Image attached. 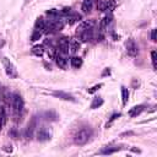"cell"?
Here are the masks:
<instances>
[{
	"label": "cell",
	"mask_w": 157,
	"mask_h": 157,
	"mask_svg": "<svg viewBox=\"0 0 157 157\" xmlns=\"http://www.w3.org/2000/svg\"><path fill=\"white\" fill-rule=\"evenodd\" d=\"M10 135L13 136V139H17V131H16V129H12V130L10 131Z\"/></svg>",
	"instance_id": "cell-29"
},
{
	"label": "cell",
	"mask_w": 157,
	"mask_h": 157,
	"mask_svg": "<svg viewBox=\"0 0 157 157\" xmlns=\"http://www.w3.org/2000/svg\"><path fill=\"white\" fill-rule=\"evenodd\" d=\"M55 97H58V98H60V99H64V101H70V102H76V99L71 96V94H69V93H66V92H63V91H55L54 93H53Z\"/></svg>",
	"instance_id": "cell-9"
},
{
	"label": "cell",
	"mask_w": 157,
	"mask_h": 157,
	"mask_svg": "<svg viewBox=\"0 0 157 157\" xmlns=\"http://www.w3.org/2000/svg\"><path fill=\"white\" fill-rule=\"evenodd\" d=\"M81 20V15L80 13H70L67 16V23L69 25H74L76 22H78Z\"/></svg>",
	"instance_id": "cell-14"
},
{
	"label": "cell",
	"mask_w": 157,
	"mask_h": 157,
	"mask_svg": "<svg viewBox=\"0 0 157 157\" xmlns=\"http://www.w3.org/2000/svg\"><path fill=\"white\" fill-rule=\"evenodd\" d=\"M32 53L37 56H42L44 54V47L43 45H34L32 48Z\"/></svg>",
	"instance_id": "cell-16"
},
{
	"label": "cell",
	"mask_w": 157,
	"mask_h": 157,
	"mask_svg": "<svg viewBox=\"0 0 157 157\" xmlns=\"http://www.w3.org/2000/svg\"><path fill=\"white\" fill-rule=\"evenodd\" d=\"M92 136V130L90 128H83V129H80L75 136H74V142L75 145H78V146H83L85 144L88 142V140L91 139Z\"/></svg>",
	"instance_id": "cell-1"
},
{
	"label": "cell",
	"mask_w": 157,
	"mask_h": 157,
	"mask_svg": "<svg viewBox=\"0 0 157 157\" xmlns=\"http://www.w3.org/2000/svg\"><path fill=\"white\" fill-rule=\"evenodd\" d=\"M151 39L153 42L156 40V29H152V32H151Z\"/></svg>",
	"instance_id": "cell-30"
},
{
	"label": "cell",
	"mask_w": 157,
	"mask_h": 157,
	"mask_svg": "<svg viewBox=\"0 0 157 157\" xmlns=\"http://www.w3.org/2000/svg\"><path fill=\"white\" fill-rule=\"evenodd\" d=\"M151 59H152V66L153 69H156V52L155 50L151 52Z\"/></svg>",
	"instance_id": "cell-28"
},
{
	"label": "cell",
	"mask_w": 157,
	"mask_h": 157,
	"mask_svg": "<svg viewBox=\"0 0 157 157\" xmlns=\"http://www.w3.org/2000/svg\"><path fill=\"white\" fill-rule=\"evenodd\" d=\"M93 26H94V21H85L78 26L77 33H80L82 31H87V29H93Z\"/></svg>",
	"instance_id": "cell-10"
},
{
	"label": "cell",
	"mask_w": 157,
	"mask_h": 157,
	"mask_svg": "<svg viewBox=\"0 0 157 157\" xmlns=\"http://www.w3.org/2000/svg\"><path fill=\"white\" fill-rule=\"evenodd\" d=\"M34 126H36V124H34V120H33L31 124H28V126H27V130H26V137H27V139H31V137L33 136Z\"/></svg>",
	"instance_id": "cell-17"
},
{
	"label": "cell",
	"mask_w": 157,
	"mask_h": 157,
	"mask_svg": "<svg viewBox=\"0 0 157 157\" xmlns=\"http://www.w3.org/2000/svg\"><path fill=\"white\" fill-rule=\"evenodd\" d=\"M144 105L142 104H140V105H135V107H132L130 110H129V115L130 117H137L142 110H144Z\"/></svg>",
	"instance_id": "cell-12"
},
{
	"label": "cell",
	"mask_w": 157,
	"mask_h": 157,
	"mask_svg": "<svg viewBox=\"0 0 157 157\" xmlns=\"http://www.w3.org/2000/svg\"><path fill=\"white\" fill-rule=\"evenodd\" d=\"M81 9H82V11H83L85 13H88V12L92 10V0H83Z\"/></svg>",
	"instance_id": "cell-15"
},
{
	"label": "cell",
	"mask_w": 157,
	"mask_h": 157,
	"mask_svg": "<svg viewBox=\"0 0 157 157\" xmlns=\"http://www.w3.org/2000/svg\"><path fill=\"white\" fill-rule=\"evenodd\" d=\"M44 26H45V21H44V18H43V17H38L37 21H36V25H34L36 29H37V31H42V29L44 28Z\"/></svg>",
	"instance_id": "cell-18"
},
{
	"label": "cell",
	"mask_w": 157,
	"mask_h": 157,
	"mask_svg": "<svg viewBox=\"0 0 157 157\" xmlns=\"http://www.w3.org/2000/svg\"><path fill=\"white\" fill-rule=\"evenodd\" d=\"M71 65H72V67L78 69V67L82 65V59L78 58V56H72V58H71Z\"/></svg>",
	"instance_id": "cell-19"
},
{
	"label": "cell",
	"mask_w": 157,
	"mask_h": 157,
	"mask_svg": "<svg viewBox=\"0 0 157 157\" xmlns=\"http://www.w3.org/2000/svg\"><path fill=\"white\" fill-rule=\"evenodd\" d=\"M112 20H113V16H112V15H105V16L103 17V20L101 21V25H99V26H101V29L103 31L104 28H107L108 25L112 22Z\"/></svg>",
	"instance_id": "cell-13"
},
{
	"label": "cell",
	"mask_w": 157,
	"mask_h": 157,
	"mask_svg": "<svg viewBox=\"0 0 157 157\" xmlns=\"http://www.w3.org/2000/svg\"><path fill=\"white\" fill-rule=\"evenodd\" d=\"M126 52L130 56H136L137 53H139V47L137 44L135 43L134 39H129L128 43H126Z\"/></svg>",
	"instance_id": "cell-5"
},
{
	"label": "cell",
	"mask_w": 157,
	"mask_h": 157,
	"mask_svg": "<svg viewBox=\"0 0 157 157\" xmlns=\"http://www.w3.org/2000/svg\"><path fill=\"white\" fill-rule=\"evenodd\" d=\"M77 34H78V37H80V39H81L82 42H87V40H90V39L92 38V29L82 31V32H80V33H77Z\"/></svg>",
	"instance_id": "cell-11"
},
{
	"label": "cell",
	"mask_w": 157,
	"mask_h": 157,
	"mask_svg": "<svg viewBox=\"0 0 157 157\" xmlns=\"http://www.w3.org/2000/svg\"><path fill=\"white\" fill-rule=\"evenodd\" d=\"M12 112H13V117H15V120H18L20 117L22 115V112H23V99L20 94H13L12 96Z\"/></svg>",
	"instance_id": "cell-2"
},
{
	"label": "cell",
	"mask_w": 157,
	"mask_h": 157,
	"mask_svg": "<svg viewBox=\"0 0 157 157\" xmlns=\"http://www.w3.org/2000/svg\"><path fill=\"white\" fill-rule=\"evenodd\" d=\"M102 104H103V99L101 97H96V98H93V102L91 103V109H96V108L101 107Z\"/></svg>",
	"instance_id": "cell-21"
},
{
	"label": "cell",
	"mask_w": 157,
	"mask_h": 157,
	"mask_svg": "<svg viewBox=\"0 0 157 157\" xmlns=\"http://www.w3.org/2000/svg\"><path fill=\"white\" fill-rule=\"evenodd\" d=\"M69 44H70V39H67V38L59 39V43H58V50H59V53L66 55L69 53Z\"/></svg>",
	"instance_id": "cell-6"
},
{
	"label": "cell",
	"mask_w": 157,
	"mask_h": 157,
	"mask_svg": "<svg viewBox=\"0 0 157 157\" xmlns=\"http://www.w3.org/2000/svg\"><path fill=\"white\" fill-rule=\"evenodd\" d=\"M40 36H42V32L40 31H34L33 33H32V37H31V40H38L39 38H40Z\"/></svg>",
	"instance_id": "cell-24"
},
{
	"label": "cell",
	"mask_w": 157,
	"mask_h": 157,
	"mask_svg": "<svg viewBox=\"0 0 157 157\" xmlns=\"http://www.w3.org/2000/svg\"><path fill=\"white\" fill-rule=\"evenodd\" d=\"M2 65H4V69H5V72L6 75L10 77V78H16L18 76V72H17V69L16 66L12 64V61L7 58H2Z\"/></svg>",
	"instance_id": "cell-3"
},
{
	"label": "cell",
	"mask_w": 157,
	"mask_h": 157,
	"mask_svg": "<svg viewBox=\"0 0 157 157\" xmlns=\"http://www.w3.org/2000/svg\"><path fill=\"white\" fill-rule=\"evenodd\" d=\"M114 7H115V2L113 0H104V1L99 2V5H98L99 11H105V12L113 11Z\"/></svg>",
	"instance_id": "cell-4"
},
{
	"label": "cell",
	"mask_w": 157,
	"mask_h": 157,
	"mask_svg": "<svg viewBox=\"0 0 157 157\" xmlns=\"http://www.w3.org/2000/svg\"><path fill=\"white\" fill-rule=\"evenodd\" d=\"M50 136H52V134H50L45 128L39 129L38 132H37V139H38L39 141H47V140L50 139Z\"/></svg>",
	"instance_id": "cell-7"
},
{
	"label": "cell",
	"mask_w": 157,
	"mask_h": 157,
	"mask_svg": "<svg viewBox=\"0 0 157 157\" xmlns=\"http://www.w3.org/2000/svg\"><path fill=\"white\" fill-rule=\"evenodd\" d=\"M120 150V147H114V148H104V150H102L99 153H102V155H112V153H114V152H117V151H119Z\"/></svg>",
	"instance_id": "cell-23"
},
{
	"label": "cell",
	"mask_w": 157,
	"mask_h": 157,
	"mask_svg": "<svg viewBox=\"0 0 157 157\" xmlns=\"http://www.w3.org/2000/svg\"><path fill=\"white\" fill-rule=\"evenodd\" d=\"M102 86H103L102 83H98V85H94L93 87H91V88H88V90H87V92H88V93H94V92H96L97 90H99V88H101Z\"/></svg>",
	"instance_id": "cell-26"
},
{
	"label": "cell",
	"mask_w": 157,
	"mask_h": 157,
	"mask_svg": "<svg viewBox=\"0 0 157 157\" xmlns=\"http://www.w3.org/2000/svg\"><path fill=\"white\" fill-rule=\"evenodd\" d=\"M78 48H80L78 42H76V40H70V44H69V52L75 53V52H76Z\"/></svg>",
	"instance_id": "cell-22"
},
{
	"label": "cell",
	"mask_w": 157,
	"mask_h": 157,
	"mask_svg": "<svg viewBox=\"0 0 157 157\" xmlns=\"http://www.w3.org/2000/svg\"><path fill=\"white\" fill-rule=\"evenodd\" d=\"M121 99H123V105H125L129 99V91L126 87H121Z\"/></svg>",
	"instance_id": "cell-20"
},
{
	"label": "cell",
	"mask_w": 157,
	"mask_h": 157,
	"mask_svg": "<svg viewBox=\"0 0 157 157\" xmlns=\"http://www.w3.org/2000/svg\"><path fill=\"white\" fill-rule=\"evenodd\" d=\"M119 117H120V113H117V114H113V115L110 117V119H109V121H108V123L105 124V126H107V128H109V126L112 125V123H113V121H114L115 119H118Z\"/></svg>",
	"instance_id": "cell-25"
},
{
	"label": "cell",
	"mask_w": 157,
	"mask_h": 157,
	"mask_svg": "<svg viewBox=\"0 0 157 157\" xmlns=\"http://www.w3.org/2000/svg\"><path fill=\"white\" fill-rule=\"evenodd\" d=\"M55 60H56V64L61 69H65L67 66V59L65 56V54H61V53H58L56 56H55Z\"/></svg>",
	"instance_id": "cell-8"
},
{
	"label": "cell",
	"mask_w": 157,
	"mask_h": 157,
	"mask_svg": "<svg viewBox=\"0 0 157 157\" xmlns=\"http://www.w3.org/2000/svg\"><path fill=\"white\" fill-rule=\"evenodd\" d=\"M71 13V9L70 7H64L61 11H60V15H63V16H69Z\"/></svg>",
	"instance_id": "cell-27"
}]
</instances>
